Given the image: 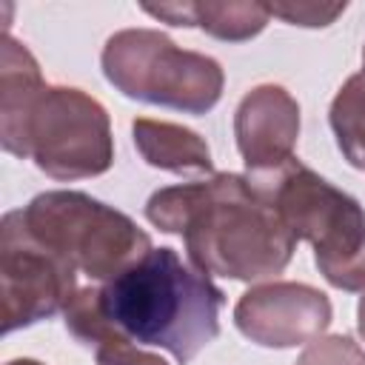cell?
<instances>
[{
  "label": "cell",
  "mask_w": 365,
  "mask_h": 365,
  "mask_svg": "<svg viewBox=\"0 0 365 365\" xmlns=\"http://www.w3.org/2000/svg\"><path fill=\"white\" fill-rule=\"evenodd\" d=\"M97 305L131 342L163 348L188 365L220 336L225 294L174 248H151L97 288Z\"/></svg>",
  "instance_id": "cell-2"
},
{
  "label": "cell",
  "mask_w": 365,
  "mask_h": 365,
  "mask_svg": "<svg viewBox=\"0 0 365 365\" xmlns=\"http://www.w3.org/2000/svg\"><path fill=\"white\" fill-rule=\"evenodd\" d=\"M145 220L163 234H180L188 262L202 274L259 282L282 274L297 240L245 174L165 185L145 202Z\"/></svg>",
  "instance_id": "cell-1"
},
{
  "label": "cell",
  "mask_w": 365,
  "mask_h": 365,
  "mask_svg": "<svg viewBox=\"0 0 365 365\" xmlns=\"http://www.w3.org/2000/svg\"><path fill=\"white\" fill-rule=\"evenodd\" d=\"M234 137L245 163V177L277 174L294 160L299 137V103L274 83L251 88L234 111Z\"/></svg>",
  "instance_id": "cell-9"
},
{
  "label": "cell",
  "mask_w": 365,
  "mask_h": 365,
  "mask_svg": "<svg viewBox=\"0 0 365 365\" xmlns=\"http://www.w3.org/2000/svg\"><path fill=\"white\" fill-rule=\"evenodd\" d=\"M6 365H43L40 359H29V356H20V359H9Z\"/></svg>",
  "instance_id": "cell-18"
},
{
  "label": "cell",
  "mask_w": 365,
  "mask_h": 365,
  "mask_svg": "<svg viewBox=\"0 0 365 365\" xmlns=\"http://www.w3.org/2000/svg\"><path fill=\"white\" fill-rule=\"evenodd\" d=\"M251 182L268 197L291 237L311 242L314 262L328 285L365 291V208L356 197L331 185L297 157L277 174Z\"/></svg>",
  "instance_id": "cell-3"
},
{
  "label": "cell",
  "mask_w": 365,
  "mask_h": 365,
  "mask_svg": "<svg viewBox=\"0 0 365 365\" xmlns=\"http://www.w3.org/2000/svg\"><path fill=\"white\" fill-rule=\"evenodd\" d=\"M294 365H365V351L348 334H328L308 342Z\"/></svg>",
  "instance_id": "cell-15"
},
{
  "label": "cell",
  "mask_w": 365,
  "mask_h": 365,
  "mask_svg": "<svg viewBox=\"0 0 365 365\" xmlns=\"http://www.w3.org/2000/svg\"><path fill=\"white\" fill-rule=\"evenodd\" d=\"M43 88L34 54L6 31L0 40V143L14 157H20L23 128Z\"/></svg>",
  "instance_id": "cell-10"
},
{
  "label": "cell",
  "mask_w": 365,
  "mask_h": 365,
  "mask_svg": "<svg viewBox=\"0 0 365 365\" xmlns=\"http://www.w3.org/2000/svg\"><path fill=\"white\" fill-rule=\"evenodd\" d=\"M268 9L259 3H191V23L228 43L257 37L268 26Z\"/></svg>",
  "instance_id": "cell-14"
},
{
  "label": "cell",
  "mask_w": 365,
  "mask_h": 365,
  "mask_svg": "<svg viewBox=\"0 0 365 365\" xmlns=\"http://www.w3.org/2000/svg\"><path fill=\"white\" fill-rule=\"evenodd\" d=\"M77 291V271L23 228L20 211H9L0 222L3 334L51 319Z\"/></svg>",
  "instance_id": "cell-7"
},
{
  "label": "cell",
  "mask_w": 365,
  "mask_h": 365,
  "mask_svg": "<svg viewBox=\"0 0 365 365\" xmlns=\"http://www.w3.org/2000/svg\"><path fill=\"white\" fill-rule=\"evenodd\" d=\"M68 334L94 351V365H168L163 356L137 348L120 334L97 305V288H80L63 311Z\"/></svg>",
  "instance_id": "cell-11"
},
{
  "label": "cell",
  "mask_w": 365,
  "mask_h": 365,
  "mask_svg": "<svg viewBox=\"0 0 365 365\" xmlns=\"http://www.w3.org/2000/svg\"><path fill=\"white\" fill-rule=\"evenodd\" d=\"M362 66H365V48H362ZM362 71H365V68H362Z\"/></svg>",
  "instance_id": "cell-19"
},
{
  "label": "cell",
  "mask_w": 365,
  "mask_h": 365,
  "mask_svg": "<svg viewBox=\"0 0 365 365\" xmlns=\"http://www.w3.org/2000/svg\"><path fill=\"white\" fill-rule=\"evenodd\" d=\"M20 157H31L54 180L106 174L114 163L108 111L83 88L46 86L26 120Z\"/></svg>",
  "instance_id": "cell-6"
},
{
  "label": "cell",
  "mask_w": 365,
  "mask_h": 365,
  "mask_svg": "<svg viewBox=\"0 0 365 365\" xmlns=\"http://www.w3.org/2000/svg\"><path fill=\"white\" fill-rule=\"evenodd\" d=\"M100 66L120 94L194 117L211 111L225 86V71L214 57L180 48L157 29L114 31L103 46Z\"/></svg>",
  "instance_id": "cell-5"
},
{
  "label": "cell",
  "mask_w": 365,
  "mask_h": 365,
  "mask_svg": "<svg viewBox=\"0 0 365 365\" xmlns=\"http://www.w3.org/2000/svg\"><path fill=\"white\" fill-rule=\"evenodd\" d=\"M17 211L40 245L97 282H108L151 251L148 231L86 191H43Z\"/></svg>",
  "instance_id": "cell-4"
},
{
  "label": "cell",
  "mask_w": 365,
  "mask_h": 365,
  "mask_svg": "<svg viewBox=\"0 0 365 365\" xmlns=\"http://www.w3.org/2000/svg\"><path fill=\"white\" fill-rule=\"evenodd\" d=\"M331 299L305 282L271 279L248 288L234 305L237 331L262 348H297L325 334Z\"/></svg>",
  "instance_id": "cell-8"
},
{
  "label": "cell",
  "mask_w": 365,
  "mask_h": 365,
  "mask_svg": "<svg viewBox=\"0 0 365 365\" xmlns=\"http://www.w3.org/2000/svg\"><path fill=\"white\" fill-rule=\"evenodd\" d=\"M328 123L342 157L354 168L365 171V71L351 74L339 86L336 97L331 100Z\"/></svg>",
  "instance_id": "cell-13"
},
{
  "label": "cell",
  "mask_w": 365,
  "mask_h": 365,
  "mask_svg": "<svg viewBox=\"0 0 365 365\" xmlns=\"http://www.w3.org/2000/svg\"><path fill=\"white\" fill-rule=\"evenodd\" d=\"M356 331H359V336H362V342H365V297H362L359 305H356Z\"/></svg>",
  "instance_id": "cell-17"
},
{
  "label": "cell",
  "mask_w": 365,
  "mask_h": 365,
  "mask_svg": "<svg viewBox=\"0 0 365 365\" xmlns=\"http://www.w3.org/2000/svg\"><path fill=\"white\" fill-rule=\"evenodd\" d=\"M265 9H268V14L282 17L291 26L322 29V26H331L345 11V3H334V6H322V3H279V6H265Z\"/></svg>",
  "instance_id": "cell-16"
},
{
  "label": "cell",
  "mask_w": 365,
  "mask_h": 365,
  "mask_svg": "<svg viewBox=\"0 0 365 365\" xmlns=\"http://www.w3.org/2000/svg\"><path fill=\"white\" fill-rule=\"evenodd\" d=\"M131 137L134 148L151 168L171 174H214L208 143L185 125L137 117L131 123Z\"/></svg>",
  "instance_id": "cell-12"
}]
</instances>
